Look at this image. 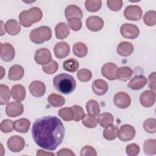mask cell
<instances>
[{
    "label": "cell",
    "instance_id": "cell-26",
    "mask_svg": "<svg viewBox=\"0 0 156 156\" xmlns=\"http://www.w3.org/2000/svg\"><path fill=\"white\" fill-rule=\"evenodd\" d=\"M56 38L60 40L66 38L69 34V29L68 25L65 23H60L55 27Z\"/></svg>",
    "mask_w": 156,
    "mask_h": 156
},
{
    "label": "cell",
    "instance_id": "cell-49",
    "mask_svg": "<svg viewBox=\"0 0 156 156\" xmlns=\"http://www.w3.org/2000/svg\"><path fill=\"white\" fill-rule=\"evenodd\" d=\"M155 77H156V75H155V72H154L152 73H151L149 77H148V85L149 87L151 89V90L154 92L155 91Z\"/></svg>",
    "mask_w": 156,
    "mask_h": 156
},
{
    "label": "cell",
    "instance_id": "cell-33",
    "mask_svg": "<svg viewBox=\"0 0 156 156\" xmlns=\"http://www.w3.org/2000/svg\"><path fill=\"white\" fill-rule=\"evenodd\" d=\"M10 91L9 87L4 84L0 85V104L1 105L7 104L10 99Z\"/></svg>",
    "mask_w": 156,
    "mask_h": 156
},
{
    "label": "cell",
    "instance_id": "cell-24",
    "mask_svg": "<svg viewBox=\"0 0 156 156\" xmlns=\"http://www.w3.org/2000/svg\"><path fill=\"white\" fill-rule=\"evenodd\" d=\"M24 70L19 65H14L9 70V79L11 80H20L24 76Z\"/></svg>",
    "mask_w": 156,
    "mask_h": 156
},
{
    "label": "cell",
    "instance_id": "cell-11",
    "mask_svg": "<svg viewBox=\"0 0 156 156\" xmlns=\"http://www.w3.org/2000/svg\"><path fill=\"white\" fill-rule=\"evenodd\" d=\"M118 66L115 63L109 62L104 64L101 68L102 75L110 80L116 79Z\"/></svg>",
    "mask_w": 156,
    "mask_h": 156
},
{
    "label": "cell",
    "instance_id": "cell-32",
    "mask_svg": "<svg viewBox=\"0 0 156 156\" xmlns=\"http://www.w3.org/2000/svg\"><path fill=\"white\" fill-rule=\"evenodd\" d=\"M73 51L76 56L82 58L87 55L88 49L85 44L82 42H78L74 44Z\"/></svg>",
    "mask_w": 156,
    "mask_h": 156
},
{
    "label": "cell",
    "instance_id": "cell-36",
    "mask_svg": "<svg viewBox=\"0 0 156 156\" xmlns=\"http://www.w3.org/2000/svg\"><path fill=\"white\" fill-rule=\"evenodd\" d=\"M82 123L87 128H94L98 125V118H97V116H92L87 113L82 119Z\"/></svg>",
    "mask_w": 156,
    "mask_h": 156
},
{
    "label": "cell",
    "instance_id": "cell-1",
    "mask_svg": "<svg viewBox=\"0 0 156 156\" xmlns=\"http://www.w3.org/2000/svg\"><path fill=\"white\" fill-rule=\"evenodd\" d=\"M65 130L60 119L56 116H47L36 119L32 127V136L39 147L54 151L62 143Z\"/></svg>",
    "mask_w": 156,
    "mask_h": 156
},
{
    "label": "cell",
    "instance_id": "cell-43",
    "mask_svg": "<svg viewBox=\"0 0 156 156\" xmlns=\"http://www.w3.org/2000/svg\"><path fill=\"white\" fill-rule=\"evenodd\" d=\"M13 122H14L13 121L9 119L3 120L0 125V129L1 132L5 133L12 132V130L14 129Z\"/></svg>",
    "mask_w": 156,
    "mask_h": 156
},
{
    "label": "cell",
    "instance_id": "cell-12",
    "mask_svg": "<svg viewBox=\"0 0 156 156\" xmlns=\"http://www.w3.org/2000/svg\"><path fill=\"white\" fill-rule=\"evenodd\" d=\"M15 55V51L13 46L9 43H1V58L6 62L12 61Z\"/></svg>",
    "mask_w": 156,
    "mask_h": 156
},
{
    "label": "cell",
    "instance_id": "cell-5",
    "mask_svg": "<svg viewBox=\"0 0 156 156\" xmlns=\"http://www.w3.org/2000/svg\"><path fill=\"white\" fill-rule=\"evenodd\" d=\"M121 35L126 38L135 39L140 34V29L138 26L130 23H125L120 27Z\"/></svg>",
    "mask_w": 156,
    "mask_h": 156
},
{
    "label": "cell",
    "instance_id": "cell-9",
    "mask_svg": "<svg viewBox=\"0 0 156 156\" xmlns=\"http://www.w3.org/2000/svg\"><path fill=\"white\" fill-rule=\"evenodd\" d=\"M24 111L23 105L20 102H10L7 104L5 108L6 115L11 118L20 116Z\"/></svg>",
    "mask_w": 156,
    "mask_h": 156
},
{
    "label": "cell",
    "instance_id": "cell-38",
    "mask_svg": "<svg viewBox=\"0 0 156 156\" xmlns=\"http://www.w3.org/2000/svg\"><path fill=\"white\" fill-rule=\"evenodd\" d=\"M102 5L101 0H87L85 2L86 9L90 12H95L98 11Z\"/></svg>",
    "mask_w": 156,
    "mask_h": 156
},
{
    "label": "cell",
    "instance_id": "cell-10",
    "mask_svg": "<svg viewBox=\"0 0 156 156\" xmlns=\"http://www.w3.org/2000/svg\"><path fill=\"white\" fill-rule=\"evenodd\" d=\"M7 144L10 151L13 152H18L24 149L25 141L20 136L13 135L8 140Z\"/></svg>",
    "mask_w": 156,
    "mask_h": 156
},
{
    "label": "cell",
    "instance_id": "cell-35",
    "mask_svg": "<svg viewBox=\"0 0 156 156\" xmlns=\"http://www.w3.org/2000/svg\"><path fill=\"white\" fill-rule=\"evenodd\" d=\"M113 120L114 118L113 115L107 112L100 114L98 118V122L102 127H105L106 126L113 124Z\"/></svg>",
    "mask_w": 156,
    "mask_h": 156
},
{
    "label": "cell",
    "instance_id": "cell-20",
    "mask_svg": "<svg viewBox=\"0 0 156 156\" xmlns=\"http://www.w3.org/2000/svg\"><path fill=\"white\" fill-rule=\"evenodd\" d=\"M11 94L13 99L21 102L26 97V91L24 86L20 84H16L12 87Z\"/></svg>",
    "mask_w": 156,
    "mask_h": 156
},
{
    "label": "cell",
    "instance_id": "cell-28",
    "mask_svg": "<svg viewBox=\"0 0 156 156\" xmlns=\"http://www.w3.org/2000/svg\"><path fill=\"white\" fill-rule=\"evenodd\" d=\"M133 74V71L129 66H122L118 69L116 79L121 81L129 80Z\"/></svg>",
    "mask_w": 156,
    "mask_h": 156
},
{
    "label": "cell",
    "instance_id": "cell-29",
    "mask_svg": "<svg viewBox=\"0 0 156 156\" xmlns=\"http://www.w3.org/2000/svg\"><path fill=\"white\" fill-rule=\"evenodd\" d=\"M48 102L54 107H60L65 103V98L55 93H52L48 97Z\"/></svg>",
    "mask_w": 156,
    "mask_h": 156
},
{
    "label": "cell",
    "instance_id": "cell-25",
    "mask_svg": "<svg viewBox=\"0 0 156 156\" xmlns=\"http://www.w3.org/2000/svg\"><path fill=\"white\" fill-rule=\"evenodd\" d=\"M30 126V122L26 118H21L13 122L14 129L20 133H26L28 132Z\"/></svg>",
    "mask_w": 156,
    "mask_h": 156
},
{
    "label": "cell",
    "instance_id": "cell-13",
    "mask_svg": "<svg viewBox=\"0 0 156 156\" xmlns=\"http://www.w3.org/2000/svg\"><path fill=\"white\" fill-rule=\"evenodd\" d=\"M113 102L117 107L119 108H126L130 105L131 99L127 93L119 92L114 96Z\"/></svg>",
    "mask_w": 156,
    "mask_h": 156
},
{
    "label": "cell",
    "instance_id": "cell-41",
    "mask_svg": "<svg viewBox=\"0 0 156 156\" xmlns=\"http://www.w3.org/2000/svg\"><path fill=\"white\" fill-rule=\"evenodd\" d=\"M58 68V65L55 60H51L49 63L43 65L42 67L43 71L48 74H54Z\"/></svg>",
    "mask_w": 156,
    "mask_h": 156
},
{
    "label": "cell",
    "instance_id": "cell-18",
    "mask_svg": "<svg viewBox=\"0 0 156 156\" xmlns=\"http://www.w3.org/2000/svg\"><path fill=\"white\" fill-rule=\"evenodd\" d=\"M108 88L107 83L102 79H96L92 83V90L94 94L98 96L105 94Z\"/></svg>",
    "mask_w": 156,
    "mask_h": 156
},
{
    "label": "cell",
    "instance_id": "cell-3",
    "mask_svg": "<svg viewBox=\"0 0 156 156\" xmlns=\"http://www.w3.org/2000/svg\"><path fill=\"white\" fill-rule=\"evenodd\" d=\"M43 16L41 10L37 7L21 12L18 16L20 24L25 27H30L34 23L40 21Z\"/></svg>",
    "mask_w": 156,
    "mask_h": 156
},
{
    "label": "cell",
    "instance_id": "cell-16",
    "mask_svg": "<svg viewBox=\"0 0 156 156\" xmlns=\"http://www.w3.org/2000/svg\"><path fill=\"white\" fill-rule=\"evenodd\" d=\"M54 52L55 56L59 58L62 59L67 57L70 52L69 46L66 42L60 41L55 44L54 48Z\"/></svg>",
    "mask_w": 156,
    "mask_h": 156
},
{
    "label": "cell",
    "instance_id": "cell-2",
    "mask_svg": "<svg viewBox=\"0 0 156 156\" xmlns=\"http://www.w3.org/2000/svg\"><path fill=\"white\" fill-rule=\"evenodd\" d=\"M53 85L57 91L63 94H69L74 91L76 82L72 76L61 73L54 77Z\"/></svg>",
    "mask_w": 156,
    "mask_h": 156
},
{
    "label": "cell",
    "instance_id": "cell-30",
    "mask_svg": "<svg viewBox=\"0 0 156 156\" xmlns=\"http://www.w3.org/2000/svg\"><path fill=\"white\" fill-rule=\"evenodd\" d=\"M86 109L89 115L98 116L100 114V108L98 102L93 99L89 100L86 104Z\"/></svg>",
    "mask_w": 156,
    "mask_h": 156
},
{
    "label": "cell",
    "instance_id": "cell-4",
    "mask_svg": "<svg viewBox=\"0 0 156 156\" xmlns=\"http://www.w3.org/2000/svg\"><path fill=\"white\" fill-rule=\"evenodd\" d=\"M29 37L32 42L35 44H41L51 38L52 31L48 26H40L31 30Z\"/></svg>",
    "mask_w": 156,
    "mask_h": 156
},
{
    "label": "cell",
    "instance_id": "cell-42",
    "mask_svg": "<svg viewBox=\"0 0 156 156\" xmlns=\"http://www.w3.org/2000/svg\"><path fill=\"white\" fill-rule=\"evenodd\" d=\"M91 72L88 69H81L79 70L77 73L78 79L83 82L89 81L91 79Z\"/></svg>",
    "mask_w": 156,
    "mask_h": 156
},
{
    "label": "cell",
    "instance_id": "cell-22",
    "mask_svg": "<svg viewBox=\"0 0 156 156\" xmlns=\"http://www.w3.org/2000/svg\"><path fill=\"white\" fill-rule=\"evenodd\" d=\"M116 51L121 56L127 57L132 54L133 51V46L130 42L122 41L118 45Z\"/></svg>",
    "mask_w": 156,
    "mask_h": 156
},
{
    "label": "cell",
    "instance_id": "cell-37",
    "mask_svg": "<svg viewBox=\"0 0 156 156\" xmlns=\"http://www.w3.org/2000/svg\"><path fill=\"white\" fill-rule=\"evenodd\" d=\"M58 116L65 121H70L74 118V112L71 107H64L58 112Z\"/></svg>",
    "mask_w": 156,
    "mask_h": 156
},
{
    "label": "cell",
    "instance_id": "cell-47",
    "mask_svg": "<svg viewBox=\"0 0 156 156\" xmlns=\"http://www.w3.org/2000/svg\"><path fill=\"white\" fill-rule=\"evenodd\" d=\"M140 152V147L135 143H131L126 147V153L129 156H135Z\"/></svg>",
    "mask_w": 156,
    "mask_h": 156
},
{
    "label": "cell",
    "instance_id": "cell-51",
    "mask_svg": "<svg viewBox=\"0 0 156 156\" xmlns=\"http://www.w3.org/2000/svg\"><path fill=\"white\" fill-rule=\"evenodd\" d=\"M54 155V153H48V152H43V151L42 150H38L37 151V155Z\"/></svg>",
    "mask_w": 156,
    "mask_h": 156
},
{
    "label": "cell",
    "instance_id": "cell-19",
    "mask_svg": "<svg viewBox=\"0 0 156 156\" xmlns=\"http://www.w3.org/2000/svg\"><path fill=\"white\" fill-rule=\"evenodd\" d=\"M147 83L146 77L143 75L135 76L128 83V87L133 90H138L143 88Z\"/></svg>",
    "mask_w": 156,
    "mask_h": 156
},
{
    "label": "cell",
    "instance_id": "cell-17",
    "mask_svg": "<svg viewBox=\"0 0 156 156\" xmlns=\"http://www.w3.org/2000/svg\"><path fill=\"white\" fill-rule=\"evenodd\" d=\"M155 101V92L152 90H146L143 91L140 96V104L145 107L152 106Z\"/></svg>",
    "mask_w": 156,
    "mask_h": 156
},
{
    "label": "cell",
    "instance_id": "cell-50",
    "mask_svg": "<svg viewBox=\"0 0 156 156\" xmlns=\"http://www.w3.org/2000/svg\"><path fill=\"white\" fill-rule=\"evenodd\" d=\"M57 155L58 156H75V154L70 149L67 148H63L60 149L58 152H57Z\"/></svg>",
    "mask_w": 156,
    "mask_h": 156
},
{
    "label": "cell",
    "instance_id": "cell-15",
    "mask_svg": "<svg viewBox=\"0 0 156 156\" xmlns=\"http://www.w3.org/2000/svg\"><path fill=\"white\" fill-rule=\"evenodd\" d=\"M29 90L32 96L40 98L44 94L46 91V86L41 81L34 80L29 85Z\"/></svg>",
    "mask_w": 156,
    "mask_h": 156
},
{
    "label": "cell",
    "instance_id": "cell-6",
    "mask_svg": "<svg viewBox=\"0 0 156 156\" xmlns=\"http://www.w3.org/2000/svg\"><path fill=\"white\" fill-rule=\"evenodd\" d=\"M143 15V10L141 7L136 5L127 6L124 12V17L131 21H139Z\"/></svg>",
    "mask_w": 156,
    "mask_h": 156
},
{
    "label": "cell",
    "instance_id": "cell-23",
    "mask_svg": "<svg viewBox=\"0 0 156 156\" xmlns=\"http://www.w3.org/2000/svg\"><path fill=\"white\" fill-rule=\"evenodd\" d=\"M65 17L68 20L73 18L82 19L83 17V13L81 9L76 5H69L65 9Z\"/></svg>",
    "mask_w": 156,
    "mask_h": 156
},
{
    "label": "cell",
    "instance_id": "cell-27",
    "mask_svg": "<svg viewBox=\"0 0 156 156\" xmlns=\"http://www.w3.org/2000/svg\"><path fill=\"white\" fill-rule=\"evenodd\" d=\"M118 127L113 124L106 126L103 131V136L107 140H113L118 136Z\"/></svg>",
    "mask_w": 156,
    "mask_h": 156
},
{
    "label": "cell",
    "instance_id": "cell-8",
    "mask_svg": "<svg viewBox=\"0 0 156 156\" xmlns=\"http://www.w3.org/2000/svg\"><path fill=\"white\" fill-rule=\"evenodd\" d=\"M135 136V130L134 127L129 124H124L118 130V136L122 141L132 140Z\"/></svg>",
    "mask_w": 156,
    "mask_h": 156
},
{
    "label": "cell",
    "instance_id": "cell-21",
    "mask_svg": "<svg viewBox=\"0 0 156 156\" xmlns=\"http://www.w3.org/2000/svg\"><path fill=\"white\" fill-rule=\"evenodd\" d=\"M5 30L10 35H16L21 31V25L15 20H9L4 24Z\"/></svg>",
    "mask_w": 156,
    "mask_h": 156
},
{
    "label": "cell",
    "instance_id": "cell-14",
    "mask_svg": "<svg viewBox=\"0 0 156 156\" xmlns=\"http://www.w3.org/2000/svg\"><path fill=\"white\" fill-rule=\"evenodd\" d=\"M86 26L91 31L98 32L104 27V21L98 16H91L86 20Z\"/></svg>",
    "mask_w": 156,
    "mask_h": 156
},
{
    "label": "cell",
    "instance_id": "cell-39",
    "mask_svg": "<svg viewBox=\"0 0 156 156\" xmlns=\"http://www.w3.org/2000/svg\"><path fill=\"white\" fill-rule=\"evenodd\" d=\"M145 24L148 26H154L156 24V12L154 10H149L145 13L143 16Z\"/></svg>",
    "mask_w": 156,
    "mask_h": 156
},
{
    "label": "cell",
    "instance_id": "cell-46",
    "mask_svg": "<svg viewBox=\"0 0 156 156\" xmlns=\"http://www.w3.org/2000/svg\"><path fill=\"white\" fill-rule=\"evenodd\" d=\"M68 26L74 31L79 30L82 26V23L81 20L76 18L68 19Z\"/></svg>",
    "mask_w": 156,
    "mask_h": 156
},
{
    "label": "cell",
    "instance_id": "cell-48",
    "mask_svg": "<svg viewBox=\"0 0 156 156\" xmlns=\"http://www.w3.org/2000/svg\"><path fill=\"white\" fill-rule=\"evenodd\" d=\"M80 155L81 156H96L97 153L94 148L90 146H85L83 147L80 151Z\"/></svg>",
    "mask_w": 156,
    "mask_h": 156
},
{
    "label": "cell",
    "instance_id": "cell-7",
    "mask_svg": "<svg viewBox=\"0 0 156 156\" xmlns=\"http://www.w3.org/2000/svg\"><path fill=\"white\" fill-rule=\"evenodd\" d=\"M34 58L37 63L43 66L52 60V55L48 49L42 48L35 51Z\"/></svg>",
    "mask_w": 156,
    "mask_h": 156
},
{
    "label": "cell",
    "instance_id": "cell-34",
    "mask_svg": "<svg viewBox=\"0 0 156 156\" xmlns=\"http://www.w3.org/2000/svg\"><path fill=\"white\" fill-rule=\"evenodd\" d=\"M79 67V62L74 58H70L69 59L66 60L63 63V69L70 73L76 72Z\"/></svg>",
    "mask_w": 156,
    "mask_h": 156
},
{
    "label": "cell",
    "instance_id": "cell-40",
    "mask_svg": "<svg viewBox=\"0 0 156 156\" xmlns=\"http://www.w3.org/2000/svg\"><path fill=\"white\" fill-rule=\"evenodd\" d=\"M143 128L146 132L149 133H154L156 132V120L155 118H148L143 123Z\"/></svg>",
    "mask_w": 156,
    "mask_h": 156
},
{
    "label": "cell",
    "instance_id": "cell-45",
    "mask_svg": "<svg viewBox=\"0 0 156 156\" xmlns=\"http://www.w3.org/2000/svg\"><path fill=\"white\" fill-rule=\"evenodd\" d=\"M122 4L123 2L121 0H108L107 1V7L114 12L119 11L122 8Z\"/></svg>",
    "mask_w": 156,
    "mask_h": 156
},
{
    "label": "cell",
    "instance_id": "cell-31",
    "mask_svg": "<svg viewBox=\"0 0 156 156\" xmlns=\"http://www.w3.org/2000/svg\"><path fill=\"white\" fill-rule=\"evenodd\" d=\"M143 150L145 154L148 155H154L156 153V141L154 139H148L144 141Z\"/></svg>",
    "mask_w": 156,
    "mask_h": 156
},
{
    "label": "cell",
    "instance_id": "cell-44",
    "mask_svg": "<svg viewBox=\"0 0 156 156\" xmlns=\"http://www.w3.org/2000/svg\"><path fill=\"white\" fill-rule=\"evenodd\" d=\"M73 112H74V118L73 120L75 121H79L82 119L85 116V114L83 109L80 106L77 105H74L71 107Z\"/></svg>",
    "mask_w": 156,
    "mask_h": 156
}]
</instances>
